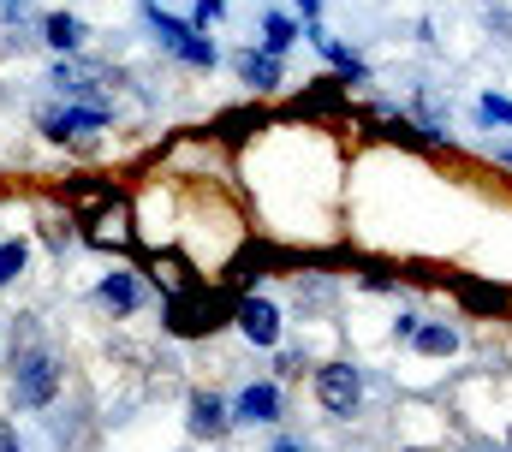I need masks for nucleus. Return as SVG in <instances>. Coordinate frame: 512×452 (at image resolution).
Wrapping results in <instances>:
<instances>
[{
  "mask_svg": "<svg viewBox=\"0 0 512 452\" xmlns=\"http://www.w3.org/2000/svg\"><path fill=\"white\" fill-rule=\"evenodd\" d=\"M54 393H60V363H54V351H42V345L18 351V357H12V405H18V411H42V405H54Z\"/></svg>",
  "mask_w": 512,
  "mask_h": 452,
  "instance_id": "obj_2",
  "label": "nucleus"
},
{
  "mask_svg": "<svg viewBox=\"0 0 512 452\" xmlns=\"http://www.w3.org/2000/svg\"><path fill=\"white\" fill-rule=\"evenodd\" d=\"M24 262H30V244H24V238H6V244H0V286H12V280L24 274Z\"/></svg>",
  "mask_w": 512,
  "mask_h": 452,
  "instance_id": "obj_19",
  "label": "nucleus"
},
{
  "mask_svg": "<svg viewBox=\"0 0 512 452\" xmlns=\"http://www.w3.org/2000/svg\"><path fill=\"white\" fill-rule=\"evenodd\" d=\"M262 125H268L262 108H239V113H221V119H215V137H221V143H245V137L262 131Z\"/></svg>",
  "mask_w": 512,
  "mask_h": 452,
  "instance_id": "obj_16",
  "label": "nucleus"
},
{
  "mask_svg": "<svg viewBox=\"0 0 512 452\" xmlns=\"http://www.w3.org/2000/svg\"><path fill=\"white\" fill-rule=\"evenodd\" d=\"M364 119H370V125H376V131H382V137H393V143H411V149H429V143H435V137H429V131H423V125H411V119H405V113L370 108V113H364Z\"/></svg>",
  "mask_w": 512,
  "mask_h": 452,
  "instance_id": "obj_11",
  "label": "nucleus"
},
{
  "mask_svg": "<svg viewBox=\"0 0 512 452\" xmlns=\"http://www.w3.org/2000/svg\"><path fill=\"white\" fill-rule=\"evenodd\" d=\"M298 12H304V18L316 24V12H322V0H298Z\"/></svg>",
  "mask_w": 512,
  "mask_h": 452,
  "instance_id": "obj_25",
  "label": "nucleus"
},
{
  "mask_svg": "<svg viewBox=\"0 0 512 452\" xmlns=\"http://www.w3.org/2000/svg\"><path fill=\"white\" fill-rule=\"evenodd\" d=\"M274 452H304L298 441H274Z\"/></svg>",
  "mask_w": 512,
  "mask_h": 452,
  "instance_id": "obj_27",
  "label": "nucleus"
},
{
  "mask_svg": "<svg viewBox=\"0 0 512 452\" xmlns=\"http://www.w3.org/2000/svg\"><path fill=\"white\" fill-rule=\"evenodd\" d=\"M280 375H286V381L304 375V357H298V351H280Z\"/></svg>",
  "mask_w": 512,
  "mask_h": 452,
  "instance_id": "obj_23",
  "label": "nucleus"
},
{
  "mask_svg": "<svg viewBox=\"0 0 512 452\" xmlns=\"http://www.w3.org/2000/svg\"><path fill=\"white\" fill-rule=\"evenodd\" d=\"M42 42H48V48H66V54L84 48V18H72V12H48V18H42Z\"/></svg>",
  "mask_w": 512,
  "mask_h": 452,
  "instance_id": "obj_15",
  "label": "nucleus"
},
{
  "mask_svg": "<svg viewBox=\"0 0 512 452\" xmlns=\"http://www.w3.org/2000/svg\"><path fill=\"white\" fill-rule=\"evenodd\" d=\"M340 108H346V84L340 78H316V90H304L292 102V113H340Z\"/></svg>",
  "mask_w": 512,
  "mask_h": 452,
  "instance_id": "obj_14",
  "label": "nucleus"
},
{
  "mask_svg": "<svg viewBox=\"0 0 512 452\" xmlns=\"http://www.w3.org/2000/svg\"><path fill=\"white\" fill-rule=\"evenodd\" d=\"M316 399H322L328 417H352L358 399H364V375L352 363H322L316 369Z\"/></svg>",
  "mask_w": 512,
  "mask_h": 452,
  "instance_id": "obj_4",
  "label": "nucleus"
},
{
  "mask_svg": "<svg viewBox=\"0 0 512 452\" xmlns=\"http://www.w3.org/2000/svg\"><path fill=\"white\" fill-rule=\"evenodd\" d=\"M411 345H417L423 357H453V351H459V334H453L447 322H417Z\"/></svg>",
  "mask_w": 512,
  "mask_h": 452,
  "instance_id": "obj_17",
  "label": "nucleus"
},
{
  "mask_svg": "<svg viewBox=\"0 0 512 452\" xmlns=\"http://www.w3.org/2000/svg\"><path fill=\"white\" fill-rule=\"evenodd\" d=\"M233 417H239V423H274V417H280V387H274V381H251V387L239 393Z\"/></svg>",
  "mask_w": 512,
  "mask_h": 452,
  "instance_id": "obj_9",
  "label": "nucleus"
},
{
  "mask_svg": "<svg viewBox=\"0 0 512 452\" xmlns=\"http://www.w3.org/2000/svg\"><path fill=\"white\" fill-rule=\"evenodd\" d=\"M0 12H6V18H18V12H24V0H0Z\"/></svg>",
  "mask_w": 512,
  "mask_h": 452,
  "instance_id": "obj_26",
  "label": "nucleus"
},
{
  "mask_svg": "<svg viewBox=\"0 0 512 452\" xmlns=\"http://www.w3.org/2000/svg\"><path fill=\"white\" fill-rule=\"evenodd\" d=\"M477 119H483V125H512V96H495V90H489V96L477 102Z\"/></svg>",
  "mask_w": 512,
  "mask_h": 452,
  "instance_id": "obj_20",
  "label": "nucleus"
},
{
  "mask_svg": "<svg viewBox=\"0 0 512 452\" xmlns=\"http://www.w3.org/2000/svg\"><path fill=\"white\" fill-rule=\"evenodd\" d=\"M149 30H155V42L173 54V60H185V66H197V72H209L221 54H215V42H209V30H197V24H185V18H173V12H161V6H149Z\"/></svg>",
  "mask_w": 512,
  "mask_h": 452,
  "instance_id": "obj_3",
  "label": "nucleus"
},
{
  "mask_svg": "<svg viewBox=\"0 0 512 452\" xmlns=\"http://www.w3.org/2000/svg\"><path fill=\"white\" fill-rule=\"evenodd\" d=\"M36 125H42V137L66 143V137H78V131H102V125H108V108H54V113H42Z\"/></svg>",
  "mask_w": 512,
  "mask_h": 452,
  "instance_id": "obj_6",
  "label": "nucleus"
},
{
  "mask_svg": "<svg viewBox=\"0 0 512 452\" xmlns=\"http://www.w3.org/2000/svg\"><path fill=\"white\" fill-rule=\"evenodd\" d=\"M507 167H512V149H507Z\"/></svg>",
  "mask_w": 512,
  "mask_h": 452,
  "instance_id": "obj_29",
  "label": "nucleus"
},
{
  "mask_svg": "<svg viewBox=\"0 0 512 452\" xmlns=\"http://www.w3.org/2000/svg\"><path fill=\"white\" fill-rule=\"evenodd\" d=\"M0 452H24V447H18V429H12V423H0Z\"/></svg>",
  "mask_w": 512,
  "mask_h": 452,
  "instance_id": "obj_24",
  "label": "nucleus"
},
{
  "mask_svg": "<svg viewBox=\"0 0 512 452\" xmlns=\"http://www.w3.org/2000/svg\"><path fill=\"white\" fill-rule=\"evenodd\" d=\"M233 292H215V286H203V280H185L173 298H167V334L179 339H203L215 334V328H227L233 322Z\"/></svg>",
  "mask_w": 512,
  "mask_h": 452,
  "instance_id": "obj_1",
  "label": "nucleus"
},
{
  "mask_svg": "<svg viewBox=\"0 0 512 452\" xmlns=\"http://www.w3.org/2000/svg\"><path fill=\"white\" fill-rule=\"evenodd\" d=\"M304 36H310V42H316V48H322V54L334 60V72H340V84H370V66H364V60H358L352 48H340V42H334V36L322 30V24H310Z\"/></svg>",
  "mask_w": 512,
  "mask_h": 452,
  "instance_id": "obj_8",
  "label": "nucleus"
},
{
  "mask_svg": "<svg viewBox=\"0 0 512 452\" xmlns=\"http://www.w3.org/2000/svg\"><path fill=\"white\" fill-rule=\"evenodd\" d=\"M96 298H102V304H108L114 316H131V310H137V298H143V292H137V274L114 268V274H108V280L96 286Z\"/></svg>",
  "mask_w": 512,
  "mask_h": 452,
  "instance_id": "obj_13",
  "label": "nucleus"
},
{
  "mask_svg": "<svg viewBox=\"0 0 512 452\" xmlns=\"http://www.w3.org/2000/svg\"><path fill=\"white\" fill-rule=\"evenodd\" d=\"M489 24H495V36H507V42H512V6H495V12H489Z\"/></svg>",
  "mask_w": 512,
  "mask_h": 452,
  "instance_id": "obj_22",
  "label": "nucleus"
},
{
  "mask_svg": "<svg viewBox=\"0 0 512 452\" xmlns=\"http://www.w3.org/2000/svg\"><path fill=\"white\" fill-rule=\"evenodd\" d=\"M221 12H227V0H197V18H191V24H197V30H209Z\"/></svg>",
  "mask_w": 512,
  "mask_h": 452,
  "instance_id": "obj_21",
  "label": "nucleus"
},
{
  "mask_svg": "<svg viewBox=\"0 0 512 452\" xmlns=\"http://www.w3.org/2000/svg\"><path fill=\"white\" fill-rule=\"evenodd\" d=\"M233 328L251 339V345L268 351V345H280V310H274L268 298H239V304H233Z\"/></svg>",
  "mask_w": 512,
  "mask_h": 452,
  "instance_id": "obj_5",
  "label": "nucleus"
},
{
  "mask_svg": "<svg viewBox=\"0 0 512 452\" xmlns=\"http://www.w3.org/2000/svg\"><path fill=\"white\" fill-rule=\"evenodd\" d=\"M185 429H191L197 441H221V435L233 429V411H227L215 393H191V417H185Z\"/></svg>",
  "mask_w": 512,
  "mask_h": 452,
  "instance_id": "obj_7",
  "label": "nucleus"
},
{
  "mask_svg": "<svg viewBox=\"0 0 512 452\" xmlns=\"http://www.w3.org/2000/svg\"><path fill=\"white\" fill-rule=\"evenodd\" d=\"M459 304L471 310V316H501L512 304L507 286H489V280H459Z\"/></svg>",
  "mask_w": 512,
  "mask_h": 452,
  "instance_id": "obj_10",
  "label": "nucleus"
},
{
  "mask_svg": "<svg viewBox=\"0 0 512 452\" xmlns=\"http://www.w3.org/2000/svg\"><path fill=\"white\" fill-rule=\"evenodd\" d=\"M507 447H512V429H507Z\"/></svg>",
  "mask_w": 512,
  "mask_h": 452,
  "instance_id": "obj_28",
  "label": "nucleus"
},
{
  "mask_svg": "<svg viewBox=\"0 0 512 452\" xmlns=\"http://www.w3.org/2000/svg\"><path fill=\"white\" fill-rule=\"evenodd\" d=\"M233 66H239V84H251V90H274V84H280V60L262 54V48H245Z\"/></svg>",
  "mask_w": 512,
  "mask_h": 452,
  "instance_id": "obj_12",
  "label": "nucleus"
},
{
  "mask_svg": "<svg viewBox=\"0 0 512 452\" xmlns=\"http://www.w3.org/2000/svg\"><path fill=\"white\" fill-rule=\"evenodd\" d=\"M292 42H298V24H292L286 12H268V18H262V54H274V60H280Z\"/></svg>",
  "mask_w": 512,
  "mask_h": 452,
  "instance_id": "obj_18",
  "label": "nucleus"
}]
</instances>
